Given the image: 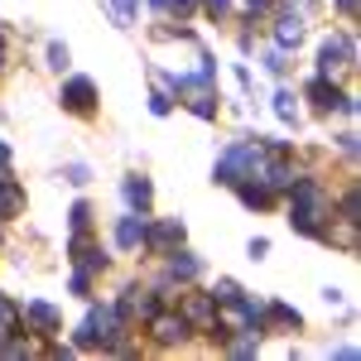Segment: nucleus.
<instances>
[{
	"instance_id": "33",
	"label": "nucleus",
	"mask_w": 361,
	"mask_h": 361,
	"mask_svg": "<svg viewBox=\"0 0 361 361\" xmlns=\"http://www.w3.org/2000/svg\"><path fill=\"white\" fill-rule=\"evenodd\" d=\"M246 5H250V10H265V5H270V0H246Z\"/></svg>"
},
{
	"instance_id": "16",
	"label": "nucleus",
	"mask_w": 361,
	"mask_h": 361,
	"mask_svg": "<svg viewBox=\"0 0 361 361\" xmlns=\"http://www.w3.org/2000/svg\"><path fill=\"white\" fill-rule=\"evenodd\" d=\"M260 318H270V328L275 333H289V328H299V313L289 304H270V308H260Z\"/></svg>"
},
{
	"instance_id": "7",
	"label": "nucleus",
	"mask_w": 361,
	"mask_h": 361,
	"mask_svg": "<svg viewBox=\"0 0 361 361\" xmlns=\"http://www.w3.org/2000/svg\"><path fill=\"white\" fill-rule=\"evenodd\" d=\"M145 246L159 250V255L178 250V246H183V222H178V217H169V222H159V226H145Z\"/></svg>"
},
{
	"instance_id": "18",
	"label": "nucleus",
	"mask_w": 361,
	"mask_h": 361,
	"mask_svg": "<svg viewBox=\"0 0 361 361\" xmlns=\"http://www.w3.org/2000/svg\"><path fill=\"white\" fill-rule=\"evenodd\" d=\"M20 207H25V193H20V183H10V178H5V183H0V217H15Z\"/></svg>"
},
{
	"instance_id": "30",
	"label": "nucleus",
	"mask_w": 361,
	"mask_h": 361,
	"mask_svg": "<svg viewBox=\"0 0 361 361\" xmlns=\"http://www.w3.org/2000/svg\"><path fill=\"white\" fill-rule=\"evenodd\" d=\"M265 255H270V241H265V236H255V241H250V260H265Z\"/></svg>"
},
{
	"instance_id": "23",
	"label": "nucleus",
	"mask_w": 361,
	"mask_h": 361,
	"mask_svg": "<svg viewBox=\"0 0 361 361\" xmlns=\"http://www.w3.org/2000/svg\"><path fill=\"white\" fill-rule=\"evenodd\" d=\"M236 294H241V284H236V279H217V284H212V299H217V304H231Z\"/></svg>"
},
{
	"instance_id": "27",
	"label": "nucleus",
	"mask_w": 361,
	"mask_h": 361,
	"mask_svg": "<svg viewBox=\"0 0 361 361\" xmlns=\"http://www.w3.org/2000/svg\"><path fill=\"white\" fill-rule=\"evenodd\" d=\"M68 222H73L78 231H82V226L92 222V207H87V202H73V212H68Z\"/></svg>"
},
{
	"instance_id": "32",
	"label": "nucleus",
	"mask_w": 361,
	"mask_h": 361,
	"mask_svg": "<svg viewBox=\"0 0 361 361\" xmlns=\"http://www.w3.org/2000/svg\"><path fill=\"white\" fill-rule=\"evenodd\" d=\"M5 169H10V149L0 145V173H5Z\"/></svg>"
},
{
	"instance_id": "13",
	"label": "nucleus",
	"mask_w": 361,
	"mask_h": 361,
	"mask_svg": "<svg viewBox=\"0 0 361 361\" xmlns=\"http://www.w3.org/2000/svg\"><path fill=\"white\" fill-rule=\"evenodd\" d=\"M183 337H188V318H183V313H178V318H173V313L154 318V342H159V347H173V342H183Z\"/></svg>"
},
{
	"instance_id": "10",
	"label": "nucleus",
	"mask_w": 361,
	"mask_h": 361,
	"mask_svg": "<svg viewBox=\"0 0 361 361\" xmlns=\"http://www.w3.org/2000/svg\"><path fill=\"white\" fill-rule=\"evenodd\" d=\"M145 212H130V217H121L116 222V246L121 250H135V246H145Z\"/></svg>"
},
{
	"instance_id": "12",
	"label": "nucleus",
	"mask_w": 361,
	"mask_h": 361,
	"mask_svg": "<svg viewBox=\"0 0 361 361\" xmlns=\"http://www.w3.org/2000/svg\"><path fill=\"white\" fill-rule=\"evenodd\" d=\"M121 193H126V202H130V212H149V202H154L149 178H140V173H130V178L121 183Z\"/></svg>"
},
{
	"instance_id": "15",
	"label": "nucleus",
	"mask_w": 361,
	"mask_h": 361,
	"mask_svg": "<svg viewBox=\"0 0 361 361\" xmlns=\"http://www.w3.org/2000/svg\"><path fill=\"white\" fill-rule=\"evenodd\" d=\"M169 275L173 279H197L202 275V260L188 255V250H169Z\"/></svg>"
},
{
	"instance_id": "28",
	"label": "nucleus",
	"mask_w": 361,
	"mask_h": 361,
	"mask_svg": "<svg viewBox=\"0 0 361 361\" xmlns=\"http://www.w3.org/2000/svg\"><path fill=\"white\" fill-rule=\"evenodd\" d=\"M202 10H207L212 20H226V15H231V0H202Z\"/></svg>"
},
{
	"instance_id": "3",
	"label": "nucleus",
	"mask_w": 361,
	"mask_h": 361,
	"mask_svg": "<svg viewBox=\"0 0 361 361\" xmlns=\"http://www.w3.org/2000/svg\"><path fill=\"white\" fill-rule=\"evenodd\" d=\"M121 328H126V318L116 308H92L87 323L78 328V347L82 352H92V347H121Z\"/></svg>"
},
{
	"instance_id": "2",
	"label": "nucleus",
	"mask_w": 361,
	"mask_h": 361,
	"mask_svg": "<svg viewBox=\"0 0 361 361\" xmlns=\"http://www.w3.org/2000/svg\"><path fill=\"white\" fill-rule=\"evenodd\" d=\"M289 188H294V197H289V222H294V231L318 236V231H323V217H328V193H323V183L294 178Z\"/></svg>"
},
{
	"instance_id": "17",
	"label": "nucleus",
	"mask_w": 361,
	"mask_h": 361,
	"mask_svg": "<svg viewBox=\"0 0 361 361\" xmlns=\"http://www.w3.org/2000/svg\"><path fill=\"white\" fill-rule=\"evenodd\" d=\"M188 106H193V116H202V121H217V97H212V87H193V92H188Z\"/></svg>"
},
{
	"instance_id": "4",
	"label": "nucleus",
	"mask_w": 361,
	"mask_h": 361,
	"mask_svg": "<svg viewBox=\"0 0 361 361\" xmlns=\"http://www.w3.org/2000/svg\"><path fill=\"white\" fill-rule=\"evenodd\" d=\"M357 63V39L352 34H328L323 44H318V73L323 78H333L342 68H352Z\"/></svg>"
},
{
	"instance_id": "31",
	"label": "nucleus",
	"mask_w": 361,
	"mask_h": 361,
	"mask_svg": "<svg viewBox=\"0 0 361 361\" xmlns=\"http://www.w3.org/2000/svg\"><path fill=\"white\" fill-rule=\"evenodd\" d=\"M337 10H342L347 20H357V0H337Z\"/></svg>"
},
{
	"instance_id": "11",
	"label": "nucleus",
	"mask_w": 361,
	"mask_h": 361,
	"mask_svg": "<svg viewBox=\"0 0 361 361\" xmlns=\"http://www.w3.org/2000/svg\"><path fill=\"white\" fill-rule=\"evenodd\" d=\"M183 318L212 328V323H217V299H212V294H188V299H183Z\"/></svg>"
},
{
	"instance_id": "21",
	"label": "nucleus",
	"mask_w": 361,
	"mask_h": 361,
	"mask_svg": "<svg viewBox=\"0 0 361 361\" xmlns=\"http://www.w3.org/2000/svg\"><path fill=\"white\" fill-rule=\"evenodd\" d=\"M275 116L284 126H294L299 121V106H294V92H275Z\"/></svg>"
},
{
	"instance_id": "22",
	"label": "nucleus",
	"mask_w": 361,
	"mask_h": 361,
	"mask_svg": "<svg viewBox=\"0 0 361 361\" xmlns=\"http://www.w3.org/2000/svg\"><path fill=\"white\" fill-rule=\"evenodd\" d=\"M15 328H20V308L10 304V299H0V342L15 333Z\"/></svg>"
},
{
	"instance_id": "8",
	"label": "nucleus",
	"mask_w": 361,
	"mask_h": 361,
	"mask_svg": "<svg viewBox=\"0 0 361 361\" xmlns=\"http://www.w3.org/2000/svg\"><path fill=\"white\" fill-rule=\"evenodd\" d=\"M20 318H25V328H34L39 337H54L58 333V308L44 304V299H29V304L20 308Z\"/></svg>"
},
{
	"instance_id": "19",
	"label": "nucleus",
	"mask_w": 361,
	"mask_h": 361,
	"mask_svg": "<svg viewBox=\"0 0 361 361\" xmlns=\"http://www.w3.org/2000/svg\"><path fill=\"white\" fill-rule=\"evenodd\" d=\"M236 193H241L246 207H270V188H260V183H246V178H241V183H236Z\"/></svg>"
},
{
	"instance_id": "14",
	"label": "nucleus",
	"mask_w": 361,
	"mask_h": 361,
	"mask_svg": "<svg viewBox=\"0 0 361 361\" xmlns=\"http://www.w3.org/2000/svg\"><path fill=\"white\" fill-rule=\"evenodd\" d=\"M275 44L279 49H299V44H304V20H299V15H284L275 25Z\"/></svg>"
},
{
	"instance_id": "9",
	"label": "nucleus",
	"mask_w": 361,
	"mask_h": 361,
	"mask_svg": "<svg viewBox=\"0 0 361 361\" xmlns=\"http://www.w3.org/2000/svg\"><path fill=\"white\" fill-rule=\"evenodd\" d=\"M116 313L130 323V318H154V294L149 289H126V299L116 304Z\"/></svg>"
},
{
	"instance_id": "1",
	"label": "nucleus",
	"mask_w": 361,
	"mask_h": 361,
	"mask_svg": "<svg viewBox=\"0 0 361 361\" xmlns=\"http://www.w3.org/2000/svg\"><path fill=\"white\" fill-rule=\"evenodd\" d=\"M270 164V149H265V135L255 140H236L231 149H226L222 159H217V183H241V178H260Z\"/></svg>"
},
{
	"instance_id": "29",
	"label": "nucleus",
	"mask_w": 361,
	"mask_h": 361,
	"mask_svg": "<svg viewBox=\"0 0 361 361\" xmlns=\"http://www.w3.org/2000/svg\"><path fill=\"white\" fill-rule=\"evenodd\" d=\"M284 68H289V63H284V49H270V54H265V73H284Z\"/></svg>"
},
{
	"instance_id": "24",
	"label": "nucleus",
	"mask_w": 361,
	"mask_h": 361,
	"mask_svg": "<svg viewBox=\"0 0 361 361\" xmlns=\"http://www.w3.org/2000/svg\"><path fill=\"white\" fill-rule=\"evenodd\" d=\"M68 63H73V54H68L63 44H49V68H54V73H63Z\"/></svg>"
},
{
	"instance_id": "26",
	"label": "nucleus",
	"mask_w": 361,
	"mask_h": 361,
	"mask_svg": "<svg viewBox=\"0 0 361 361\" xmlns=\"http://www.w3.org/2000/svg\"><path fill=\"white\" fill-rule=\"evenodd\" d=\"M63 178L82 188V183H92V169H87V164H68V169H63Z\"/></svg>"
},
{
	"instance_id": "5",
	"label": "nucleus",
	"mask_w": 361,
	"mask_h": 361,
	"mask_svg": "<svg viewBox=\"0 0 361 361\" xmlns=\"http://www.w3.org/2000/svg\"><path fill=\"white\" fill-rule=\"evenodd\" d=\"M308 97H313V106H318V111H347V116H357V102H352L337 82H328V78H313V82H308Z\"/></svg>"
},
{
	"instance_id": "6",
	"label": "nucleus",
	"mask_w": 361,
	"mask_h": 361,
	"mask_svg": "<svg viewBox=\"0 0 361 361\" xmlns=\"http://www.w3.org/2000/svg\"><path fill=\"white\" fill-rule=\"evenodd\" d=\"M58 102H63L73 116H92L97 111V82H92V78H68Z\"/></svg>"
},
{
	"instance_id": "25",
	"label": "nucleus",
	"mask_w": 361,
	"mask_h": 361,
	"mask_svg": "<svg viewBox=\"0 0 361 361\" xmlns=\"http://www.w3.org/2000/svg\"><path fill=\"white\" fill-rule=\"evenodd\" d=\"M149 111H154V116H169V111H173V97H169L164 87H159V92L149 97Z\"/></svg>"
},
{
	"instance_id": "20",
	"label": "nucleus",
	"mask_w": 361,
	"mask_h": 361,
	"mask_svg": "<svg viewBox=\"0 0 361 361\" xmlns=\"http://www.w3.org/2000/svg\"><path fill=\"white\" fill-rule=\"evenodd\" d=\"M106 10H111V20H116L121 29L135 25V0H106Z\"/></svg>"
}]
</instances>
